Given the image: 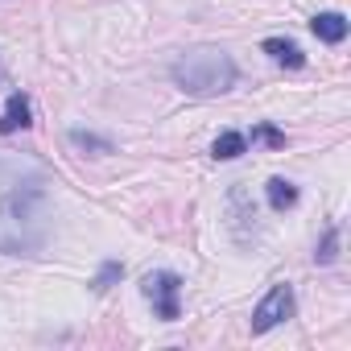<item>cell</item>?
Here are the masks:
<instances>
[{"instance_id": "1", "label": "cell", "mask_w": 351, "mask_h": 351, "mask_svg": "<svg viewBox=\"0 0 351 351\" xmlns=\"http://www.w3.org/2000/svg\"><path fill=\"white\" fill-rule=\"evenodd\" d=\"M173 83H178L186 95H199V99L223 95L236 83V62L219 46H199V50H186L178 62H173Z\"/></svg>"}, {"instance_id": "2", "label": "cell", "mask_w": 351, "mask_h": 351, "mask_svg": "<svg viewBox=\"0 0 351 351\" xmlns=\"http://www.w3.org/2000/svg\"><path fill=\"white\" fill-rule=\"evenodd\" d=\"M178 289H182V277L178 273H145V281H141V293L153 302V310L165 322L178 318Z\"/></svg>"}, {"instance_id": "3", "label": "cell", "mask_w": 351, "mask_h": 351, "mask_svg": "<svg viewBox=\"0 0 351 351\" xmlns=\"http://www.w3.org/2000/svg\"><path fill=\"white\" fill-rule=\"evenodd\" d=\"M289 314H293V289H289V285H273V289L261 298V306L252 310V330L265 335V330H273L277 322H285Z\"/></svg>"}, {"instance_id": "4", "label": "cell", "mask_w": 351, "mask_h": 351, "mask_svg": "<svg viewBox=\"0 0 351 351\" xmlns=\"http://www.w3.org/2000/svg\"><path fill=\"white\" fill-rule=\"evenodd\" d=\"M29 124H34L29 120V99L21 91H13L9 104H5V112H0V132H17V128H29Z\"/></svg>"}, {"instance_id": "5", "label": "cell", "mask_w": 351, "mask_h": 351, "mask_svg": "<svg viewBox=\"0 0 351 351\" xmlns=\"http://www.w3.org/2000/svg\"><path fill=\"white\" fill-rule=\"evenodd\" d=\"M310 29H314L318 42H330V46H339V42L347 38V21H343L339 13H318V17L310 21Z\"/></svg>"}, {"instance_id": "6", "label": "cell", "mask_w": 351, "mask_h": 351, "mask_svg": "<svg viewBox=\"0 0 351 351\" xmlns=\"http://www.w3.org/2000/svg\"><path fill=\"white\" fill-rule=\"evenodd\" d=\"M261 50H265L273 62H281V66H293V71L306 62V54H302V50H298L289 38H265V46H261Z\"/></svg>"}, {"instance_id": "7", "label": "cell", "mask_w": 351, "mask_h": 351, "mask_svg": "<svg viewBox=\"0 0 351 351\" xmlns=\"http://www.w3.org/2000/svg\"><path fill=\"white\" fill-rule=\"evenodd\" d=\"M244 149H248V136H244V132H219L215 145H211V153H215L219 161H232V157H240Z\"/></svg>"}, {"instance_id": "8", "label": "cell", "mask_w": 351, "mask_h": 351, "mask_svg": "<svg viewBox=\"0 0 351 351\" xmlns=\"http://www.w3.org/2000/svg\"><path fill=\"white\" fill-rule=\"evenodd\" d=\"M298 203V186L285 182V178H269V207L273 211H289Z\"/></svg>"}, {"instance_id": "9", "label": "cell", "mask_w": 351, "mask_h": 351, "mask_svg": "<svg viewBox=\"0 0 351 351\" xmlns=\"http://www.w3.org/2000/svg\"><path fill=\"white\" fill-rule=\"evenodd\" d=\"M335 248H339V232L330 228V232H326V240H322V248L314 252V261H318V265H330V261H335Z\"/></svg>"}, {"instance_id": "10", "label": "cell", "mask_w": 351, "mask_h": 351, "mask_svg": "<svg viewBox=\"0 0 351 351\" xmlns=\"http://www.w3.org/2000/svg\"><path fill=\"white\" fill-rule=\"evenodd\" d=\"M252 141H269L273 149H281V145H285V132H277V128H269V124H261V128L252 132Z\"/></svg>"}, {"instance_id": "11", "label": "cell", "mask_w": 351, "mask_h": 351, "mask_svg": "<svg viewBox=\"0 0 351 351\" xmlns=\"http://www.w3.org/2000/svg\"><path fill=\"white\" fill-rule=\"evenodd\" d=\"M71 141L83 145V149H99V153H108V141H95V136H87V132H71Z\"/></svg>"}, {"instance_id": "12", "label": "cell", "mask_w": 351, "mask_h": 351, "mask_svg": "<svg viewBox=\"0 0 351 351\" xmlns=\"http://www.w3.org/2000/svg\"><path fill=\"white\" fill-rule=\"evenodd\" d=\"M120 273H124V269H120L116 261H112V265H104V273L95 277V289H108V281H112V277H120Z\"/></svg>"}]
</instances>
